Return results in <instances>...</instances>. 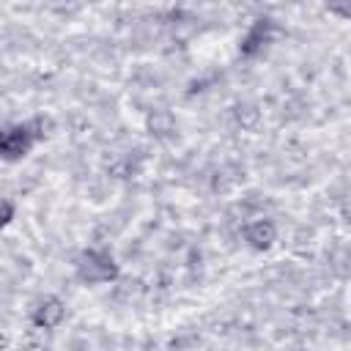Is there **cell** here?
<instances>
[{
	"label": "cell",
	"instance_id": "1",
	"mask_svg": "<svg viewBox=\"0 0 351 351\" xmlns=\"http://www.w3.org/2000/svg\"><path fill=\"white\" fill-rule=\"evenodd\" d=\"M38 123H19V126H11L3 132V140H0V148H3V156L5 159H19L25 156L36 140H38Z\"/></svg>",
	"mask_w": 351,
	"mask_h": 351
},
{
	"label": "cell",
	"instance_id": "2",
	"mask_svg": "<svg viewBox=\"0 0 351 351\" xmlns=\"http://www.w3.org/2000/svg\"><path fill=\"white\" fill-rule=\"evenodd\" d=\"M77 269H80V277L88 280V282H104V280H112L115 277L112 258L104 255V252H85L80 258Z\"/></svg>",
	"mask_w": 351,
	"mask_h": 351
},
{
	"label": "cell",
	"instance_id": "3",
	"mask_svg": "<svg viewBox=\"0 0 351 351\" xmlns=\"http://www.w3.org/2000/svg\"><path fill=\"white\" fill-rule=\"evenodd\" d=\"M60 318H63V304H60L55 296L44 299V302L36 307V313H33V321H36V326H44V329H52V326H58V324H60Z\"/></svg>",
	"mask_w": 351,
	"mask_h": 351
},
{
	"label": "cell",
	"instance_id": "4",
	"mask_svg": "<svg viewBox=\"0 0 351 351\" xmlns=\"http://www.w3.org/2000/svg\"><path fill=\"white\" fill-rule=\"evenodd\" d=\"M247 241H252L255 247H269L274 241V225L271 222H255L247 228Z\"/></svg>",
	"mask_w": 351,
	"mask_h": 351
}]
</instances>
